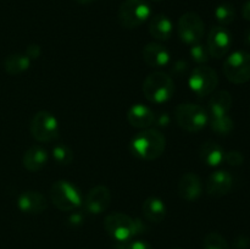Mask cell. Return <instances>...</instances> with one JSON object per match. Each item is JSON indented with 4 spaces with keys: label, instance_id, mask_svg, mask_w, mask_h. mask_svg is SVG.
Masks as SVG:
<instances>
[{
    "label": "cell",
    "instance_id": "obj_1",
    "mask_svg": "<svg viewBox=\"0 0 250 249\" xmlns=\"http://www.w3.org/2000/svg\"><path fill=\"white\" fill-rule=\"evenodd\" d=\"M134 155L144 160H154L160 158L166 148V138L155 128H146L139 132L131 142Z\"/></svg>",
    "mask_w": 250,
    "mask_h": 249
},
{
    "label": "cell",
    "instance_id": "obj_2",
    "mask_svg": "<svg viewBox=\"0 0 250 249\" xmlns=\"http://www.w3.org/2000/svg\"><path fill=\"white\" fill-rule=\"evenodd\" d=\"M104 227L107 233L119 243L129 242L136 234L143 231L138 219L134 220L122 212H112L107 215L104 220Z\"/></svg>",
    "mask_w": 250,
    "mask_h": 249
},
{
    "label": "cell",
    "instance_id": "obj_3",
    "mask_svg": "<svg viewBox=\"0 0 250 249\" xmlns=\"http://www.w3.org/2000/svg\"><path fill=\"white\" fill-rule=\"evenodd\" d=\"M142 89L146 100L154 104H163L172 98L175 93V83L167 73L155 71L146 76Z\"/></svg>",
    "mask_w": 250,
    "mask_h": 249
},
{
    "label": "cell",
    "instance_id": "obj_4",
    "mask_svg": "<svg viewBox=\"0 0 250 249\" xmlns=\"http://www.w3.org/2000/svg\"><path fill=\"white\" fill-rule=\"evenodd\" d=\"M50 199L59 210L70 212L82 205L83 199L80 189L68 181L60 180L53 183L50 188Z\"/></svg>",
    "mask_w": 250,
    "mask_h": 249
},
{
    "label": "cell",
    "instance_id": "obj_5",
    "mask_svg": "<svg viewBox=\"0 0 250 249\" xmlns=\"http://www.w3.org/2000/svg\"><path fill=\"white\" fill-rule=\"evenodd\" d=\"M175 117L178 126L185 131L195 133L207 126L209 116L204 107L193 103L180 104L175 110Z\"/></svg>",
    "mask_w": 250,
    "mask_h": 249
},
{
    "label": "cell",
    "instance_id": "obj_6",
    "mask_svg": "<svg viewBox=\"0 0 250 249\" xmlns=\"http://www.w3.org/2000/svg\"><path fill=\"white\" fill-rule=\"evenodd\" d=\"M150 6L146 0H125L119 7L117 19L124 28L133 29L150 16Z\"/></svg>",
    "mask_w": 250,
    "mask_h": 249
},
{
    "label": "cell",
    "instance_id": "obj_7",
    "mask_svg": "<svg viewBox=\"0 0 250 249\" xmlns=\"http://www.w3.org/2000/svg\"><path fill=\"white\" fill-rule=\"evenodd\" d=\"M224 75L234 84L250 81V53L244 50L232 53L224 62Z\"/></svg>",
    "mask_w": 250,
    "mask_h": 249
},
{
    "label": "cell",
    "instance_id": "obj_8",
    "mask_svg": "<svg viewBox=\"0 0 250 249\" xmlns=\"http://www.w3.org/2000/svg\"><path fill=\"white\" fill-rule=\"evenodd\" d=\"M29 131L36 141L41 143H48L58 138L59 122L50 112L38 111L32 117Z\"/></svg>",
    "mask_w": 250,
    "mask_h": 249
},
{
    "label": "cell",
    "instance_id": "obj_9",
    "mask_svg": "<svg viewBox=\"0 0 250 249\" xmlns=\"http://www.w3.org/2000/svg\"><path fill=\"white\" fill-rule=\"evenodd\" d=\"M219 84V76L214 68L200 65L189 76V88L198 97H205L214 93Z\"/></svg>",
    "mask_w": 250,
    "mask_h": 249
},
{
    "label": "cell",
    "instance_id": "obj_10",
    "mask_svg": "<svg viewBox=\"0 0 250 249\" xmlns=\"http://www.w3.org/2000/svg\"><path fill=\"white\" fill-rule=\"evenodd\" d=\"M178 36L186 44H197L204 36V22L197 12H186L178 20Z\"/></svg>",
    "mask_w": 250,
    "mask_h": 249
},
{
    "label": "cell",
    "instance_id": "obj_11",
    "mask_svg": "<svg viewBox=\"0 0 250 249\" xmlns=\"http://www.w3.org/2000/svg\"><path fill=\"white\" fill-rule=\"evenodd\" d=\"M232 45V36L224 26H215L208 36V51L212 58L220 59L229 53Z\"/></svg>",
    "mask_w": 250,
    "mask_h": 249
},
{
    "label": "cell",
    "instance_id": "obj_12",
    "mask_svg": "<svg viewBox=\"0 0 250 249\" xmlns=\"http://www.w3.org/2000/svg\"><path fill=\"white\" fill-rule=\"evenodd\" d=\"M111 203V192L106 186H95L88 192L84 199V208L89 214L99 215L104 212Z\"/></svg>",
    "mask_w": 250,
    "mask_h": 249
},
{
    "label": "cell",
    "instance_id": "obj_13",
    "mask_svg": "<svg viewBox=\"0 0 250 249\" xmlns=\"http://www.w3.org/2000/svg\"><path fill=\"white\" fill-rule=\"evenodd\" d=\"M233 187V177L225 170L215 171L207 181V192L212 197H222L231 192Z\"/></svg>",
    "mask_w": 250,
    "mask_h": 249
},
{
    "label": "cell",
    "instance_id": "obj_14",
    "mask_svg": "<svg viewBox=\"0 0 250 249\" xmlns=\"http://www.w3.org/2000/svg\"><path fill=\"white\" fill-rule=\"evenodd\" d=\"M17 207L26 214L37 215L42 214L48 208V203H46V198L41 192L27 190L20 194L17 199Z\"/></svg>",
    "mask_w": 250,
    "mask_h": 249
},
{
    "label": "cell",
    "instance_id": "obj_15",
    "mask_svg": "<svg viewBox=\"0 0 250 249\" xmlns=\"http://www.w3.org/2000/svg\"><path fill=\"white\" fill-rule=\"evenodd\" d=\"M203 190L199 176L193 172L185 173L178 182V194L187 202H193L200 197Z\"/></svg>",
    "mask_w": 250,
    "mask_h": 249
},
{
    "label": "cell",
    "instance_id": "obj_16",
    "mask_svg": "<svg viewBox=\"0 0 250 249\" xmlns=\"http://www.w3.org/2000/svg\"><path fill=\"white\" fill-rule=\"evenodd\" d=\"M127 120L134 128L146 129L155 122V114L143 104H136L127 112Z\"/></svg>",
    "mask_w": 250,
    "mask_h": 249
},
{
    "label": "cell",
    "instance_id": "obj_17",
    "mask_svg": "<svg viewBox=\"0 0 250 249\" xmlns=\"http://www.w3.org/2000/svg\"><path fill=\"white\" fill-rule=\"evenodd\" d=\"M143 60L150 67H164L170 62V53L159 43H149L143 48Z\"/></svg>",
    "mask_w": 250,
    "mask_h": 249
},
{
    "label": "cell",
    "instance_id": "obj_18",
    "mask_svg": "<svg viewBox=\"0 0 250 249\" xmlns=\"http://www.w3.org/2000/svg\"><path fill=\"white\" fill-rule=\"evenodd\" d=\"M48 163V153L45 149L41 145H33L27 149L22 158V164L26 170L31 172H37L42 170Z\"/></svg>",
    "mask_w": 250,
    "mask_h": 249
},
{
    "label": "cell",
    "instance_id": "obj_19",
    "mask_svg": "<svg viewBox=\"0 0 250 249\" xmlns=\"http://www.w3.org/2000/svg\"><path fill=\"white\" fill-rule=\"evenodd\" d=\"M173 26L166 15L158 14L151 17L149 23V32L158 41H168L172 36Z\"/></svg>",
    "mask_w": 250,
    "mask_h": 249
},
{
    "label": "cell",
    "instance_id": "obj_20",
    "mask_svg": "<svg viewBox=\"0 0 250 249\" xmlns=\"http://www.w3.org/2000/svg\"><path fill=\"white\" fill-rule=\"evenodd\" d=\"M144 217L150 222H161L166 216V205L160 198L149 197L142 205Z\"/></svg>",
    "mask_w": 250,
    "mask_h": 249
},
{
    "label": "cell",
    "instance_id": "obj_21",
    "mask_svg": "<svg viewBox=\"0 0 250 249\" xmlns=\"http://www.w3.org/2000/svg\"><path fill=\"white\" fill-rule=\"evenodd\" d=\"M199 156L208 166H219L224 161L225 151L216 142L207 141L200 146Z\"/></svg>",
    "mask_w": 250,
    "mask_h": 249
},
{
    "label": "cell",
    "instance_id": "obj_22",
    "mask_svg": "<svg viewBox=\"0 0 250 249\" xmlns=\"http://www.w3.org/2000/svg\"><path fill=\"white\" fill-rule=\"evenodd\" d=\"M232 99L231 93L227 90H219L214 93L209 100V109L212 116H222L227 115L232 107Z\"/></svg>",
    "mask_w": 250,
    "mask_h": 249
},
{
    "label": "cell",
    "instance_id": "obj_23",
    "mask_svg": "<svg viewBox=\"0 0 250 249\" xmlns=\"http://www.w3.org/2000/svg\"><path fill=\"white\" fill-rule=\"evenodd\" d=\"M29 65H31V59L22 54H11V55L6 56L4 60L5 71L12 76L20 75L28 70Z\"/></svg>",
    "mask_w": 250,
    "mask_h": 249
},
{
    "label": "cell",
    "instance_id": "obj_24",
    "mask_svg": "<svg viewBox=\"0 0 250 249\" xmlns=\"http://www.w3.org/2000/svg\"><path fill=\"white\" fill-rule=\"evenodd\" d=\"M234 128V122L229 115L222 116H212L211 119V129L215 133L220 136H227L231 133Z\"/></svg>",
    "mask_w": 250,
    "mask_h": 249
},
{
    "label": "cell",
    "instance_id": "obj_25",
    "mask_svg": "<svg viewBox=\"0 0 250 249\" xmlns=\"http://www.w3.org/2000/svg\"><path fill=\"white\" fill-rule=\"evenodd\" d=\"M215 17L220 26H229L236 19V9L232 4L224 2L215 9Z\"/></svg>",
    "mask_w": 250,
    "mask_h": 249
},
{
    "label": "cell",
    "instance_id": "obj_26",
    "mask_svg": "<svg viewBox=\"0 0 250 249\" xmlns=\"http://www.w3.org/2000/svg\"><path fill=\"white\" fill-rule=\"evenodd\" d=\"M203 249H229L226 238L217 232H210L204 237Z\"/></svg>",
    "mask_w": 250,
    "mask_h": 249
},
{
    "label": "cell",
    "instance_id": "obj_27",
    "mask_svg": "<svg viewBox=\"0 0 250 249\" xmlns=\"http://www.w3.org/2000/svg\"><path fill=\"white\" fill-rule=\"evenodd\" d=\"M53 158L60 165H70L73 160V151L66 144H58L53 148Z\"/></svg>",
    "mask_w": 250,
    "mask_h": 249
},
{
    "label": "cell",
    "instance_id": "obj_28",
    "mask_svg": "<svg viewBox=\"0 0 250 249\" xmlns=\"http://www.w3.org/2000/svg\"><path fill=\"white\" fill-rule=\"evenodd\" d=\"M190 56L194 59V61L199 65H205L209 60V51H208V48L205 45H202V44L197 43L193 44L190 46Z\"/></svg>",
    "mask_w": 250,
    "mask_h": 249
},
{
    "label": "cell",
    "instance_id": "obj_29",
    "mask_svg": "<svg viewBox=\"0 0 250 249\" xmlns=\"http://www.w3.org/2000/svg\"><path fill=\"white\" fill-rule=\"evenodd\" d=\"M224 160L231 166H239L243 164L244 156L241 151L231 150V151H229V153H225Z\"/></svg>",
    "mask_w": 250,
    "mask_h": 249
},
{
    "label": "cell",
    "instance_id": "obj_30",
    "mask_svg": "<svg viewBox=\"0 0 250 249\" xmlns=\"http://www.w3.org/2000/svg\"><path fill=\"white\" fill-rule=\"evenodd\" d=\"M188 71V62L186 60H176L172 63V67H171V73L173 76H177V77H182L187 73Z\"/></svg>",
    "mask_w": 250,
    "mask_h": 249
},
{
    "label": "cell",
    "instance_id": "obj_31",
    "mask_svg": "<svg viewBox=\"0 0 250 249\" xmlns=\"http://www.w3.org/2000/svg\"><path fill=\"white\" fill-rule=\"evenodd\" d=\"M121 249H153V247L146 241H133L124 243Z\"/></svg>",
    "mask_w": 250,
    "mask_h": 249
},
{
    "label": "cell",
    "instance_id": "obj_32",
    "mask_svg": "<svg viewBox=\"0 0 250 249\" xmlns=\"http://www.w3.org/2000/svg\"><path fill=\"white\" fill-rule=\"evenodd\" d=\"M42 50H41V46L38 44H31V45L27 48L26 50V55L28 56L29 59H38L41 56Z\"/></svg>",
    "mask_w": 250,
    "mask_h": 249
},
{
    "label": "cell",
    "instance_id": "obj_33",
    "mask_svg": "<svg viewBox=\"0 0 250 249\" xmlns=\"http://www.w3.org/2000/svg\"><path fill=\"white\" fill-rule=\"evenodd\" d=\"M155 122L159 127H167L170 124V115L167 112H160L155 116Z\"/></svg>",
    "mask_w": 250,
    "mask_h": 249
},
{
    "label": "cell",
    "instance_id": "obj_34",
    "mask_svg": "<svg viewBox=\"0 0 250 249\" xmlns=\"http://www.w3.org/2000/svg\"><path fill=\"white\" fill-rule=\"evenodd\" d=\"M250 246V239L248 237H244V236H239L238 238L234 241V247L237 249H248Z\"/></svg>",
    "mask_w": 250,
    "mask_h": 249
},
{
    "label": "cell",
    "instance_id": "obj_35",
    "mask_svg": "<svg viewBox=\"0 0 250 249\" xmlns=\"http://www.w3.org/2000/svg\"><path fill=\"white\" fill-rule=\"evenodd\" d=\"M242 15L247 21H250V0L244 2L243 6H242Z\"/></svg>",
    "mask_w": 250,
    "mask_h": 249
},
{
    "label": "cell",
    "instance_id": "obj_36",
    "mask_svg": "<svg viewBox=\"0 0 250 249\" xmlns=\"http://www.w3.org/2000/svg\"><path fill=\"white\" fill-rule=\"evenodd\" d=\"M68 221H70V224H72V225H80L81 222L83 221V216L81 214H78V212H76V214L71 215Z\"/></svg>",
    "mask_w": 250,
    "mask_h": 249
},
{
    "label": "cell",
    "instance_id": "obj_37",
    "mask_svg": "<svg viewBox=\"0 0 250 249\" xmlns=\"http://www.w3.org/2000/svg\"><path fill=\"white\" fill-rule=\"evenodd\" d=\"M75 1L81 5H89V4H93V2H95L97 0H75Z\"/></svg>",
    "mask_w": 250,
    "mask_h": 249
},
{
    "label": "cell",
    "instance_id": "obj_38",
    "mask_svg": "<svg viewBox=\"0 0 250 249\" xmlns=\"http://www.w3.org/2000/svg\"><path fill=\"white\" fill-rule=\"evenodd\" d=\"M246 43L248 44V45H250V29H248V31L246 32Z\"/></svg>",
    "mask_w": 250,
    "mask_h": 249
},
{
    "label": "cell",
    "instance_id": "obj_39",
    "mask_svg": "<svg viewBox=\"0 0 250 249\" xmlns=\"http://www.w3.org/2000/svg\"><path fill=\"white\" fill-rule=\"evenodd\" d=\"M153 1H160V0H153Z\"/></svg>",
    "mask_w": 250,
    "mask_h": 249
},
{
    "label": "cell",
    "instance_id": "obj_40",
    "mask_svg": "<svg viewBox=\"0 0 250 249\" xmlns=\"http://www.w3.org/2000/svg\"><path fill=\"white\" fill-rule=\"evenodd\" d=\"M173 249H180V248H173Z\"/></svg>",
    "mask_w": 250,
    "mask_h": 249
}]
</instances>
